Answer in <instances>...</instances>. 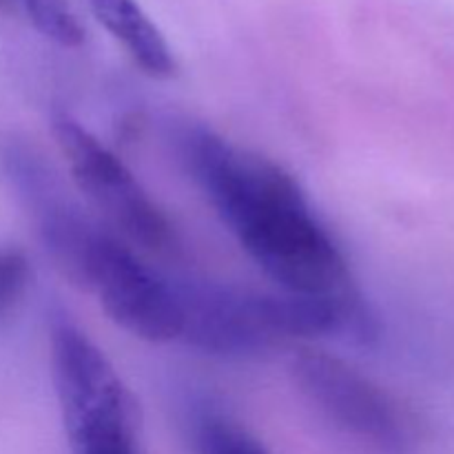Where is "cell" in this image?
I'll list each match as a JSON object with an SVG mask.
<instances>
[{"label":"cell","mask_w":454,"mask_h":454,"mask_svg":"<svg viewBox=\"0 0 454 454\" xmlns=\"http://www.w3.org/2000/svg\"><path fill=\"white\" fill-rule=\"evenodd\" d=\"M173 142L186 173L239 247L282 291L355 297L340 244L291 173L204 124H180Z\"/></svg>","instance_id":"6da1fadb"},{"label":"cell","mask_w":454,"mask_h":454,"mask_svg":"<svg viewBox=\"0 0 454 454\" xmlns=\"http://www.w3.org/2000/svg\"><path fill=\"white\" fill-rule=\"evenodd\" d=\"M182 341L217 357H248L300 337L353 333L375 335L371 315L355 297L260 293L215 284H180Z\"/></svg>","instance_id":"7a4b0ae2"},{"label":"cell","mask_w":454,"mask_h":454,"mask_svg":"<svg viewBox=\"0 0 454 454\" xmlns=\"http://www.w3.org/2000/svg\"><path fill=\"white\" fill-rule=\"evenodd\" d=\"M51 129L80 193L124 238L146 251H176L177 235L168 217L100 137L62 109L53 111Z\"/></svg>","instance_id":"3957f363"},{"label":"cell","mask_w":454,"mask_h":454,"mask_svg":"<svg viewBox=\"0 0 454 454\" xmlns=\"http://www.w3.org/2000/svg\"><path fill=\"white\" fill-rule=\"evenodd\" d=\"M300 393L335 428L380 454H411L415 426L402 406L366 375L319 350H304L293 362Z\"/></svg>","instance_id":"277c9868"},{"label":"cell","mask_w":454,"mask_h":454,"mask_svg":"<svg viewBox=\"0 0 454 454\" xmlns=\"http://www.w3.org/2000/svg\"><path fill=\"white\" fill-rule=\"evenodd\" d=\"M80 288L93 293L105 313L137 340L153 344L182 340L180 284L162 278L109 231L98 235Z\"/></svg>","instance_id":"5b68a950"},{"label":"cell","mask_w":454,"mask_h":454,"mask_svg":"<svg viewBox=\"0 0 454 454\" xmlns=\"http://www.w3.org/2000/svg\"><path fill=\"white\" fill-rule=\"evenodd\" d=\"M89 3L98 22L122 44L124 51L146 75L158 80L176 75L177 62L167 38L136 0H89Z\"/></svg>","instance_id":"8992f818"},{"label":"cell","mask_w":454,"mask_h":454,"mask_svg":"<svg viewBox=\"0 0 454 454\" xmlns=\"http://www.w3.org/2000/svg\"><path fill=\"white\" fill-rule=\"evenodd\" d=\"M191 434L195 454H269L242 424L211 406L193 412Z\"/></svg>","instance_id":"52a82bcc"},{"label":"cell","mask_w":454,"mask_h":454,"mask_svg":"<svg viewBox=\"0 0 454 454\" xmlns=\"http://www.w3.org/2000/svg\"><path fill=\"white\" fill-rule=\"evenodd\" d=\"M31 20V25L60 47H80L84 40V29L78 16L71 9L69 0H16Z\"/></svg>","instance_id":"ba28073f"},{"label":"cell","mask_w":454,"mask_h":454,"mask_svg":"<svg viewBox=\"0 0 454 454\" xmlns=\"http://www.w3.org/2000/svg\"><path fill=\"white\" fill-rule=\"evenodd\" d=\"M29 282L31 264L25 251L16 247H0V322L18 309Z\"/></svg>","instance_id":"9c48e42d"},{"label":"cell","mask_w":454,"mask_h":454,"mask_svg":"<svg viewBox=\"0 0 454 454\" xmlns=\"http://www.w3.org/2000/svg\"><path fill=\"white\" fill-rule=\"evenodd\" d=\"M16 9V0H0V12H12Z\"/></svg>","instance_id":"30bf717a"}]
</instances>
